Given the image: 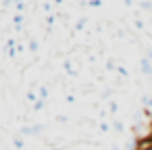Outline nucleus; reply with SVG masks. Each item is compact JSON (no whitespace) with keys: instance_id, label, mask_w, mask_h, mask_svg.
<instances>
[{"instance_id":"obj_1","label":"nucleus","mask_w":152,"mask_h":150,"mask_svg":"<svg viewBox=\"0 0 152 150\" xmlns=\"http://www.w3.org/2000/svg\"><path fill=\"white\" fill-rule=\"evenodd\" d=\"M140 67H142V73H144V75L152 77V63H150L146 56H142V61H140Z\"/></svg>"},{"instance_id":"obj_2","label":"nucleus","mask_w":152,"mask_h":150,"mask_svg":"<svg viewBox=\"0 0 152 150\" xmlns=\"http://www.w3.org/2000/svg\"><path fill=\"white\" fill-rule=\"evenodd\" d=\"M48 96V88H40V100H46Z\"/></svg>"},{"instance_id":"obj_3","label":"nucleus","mask_w":152,"mask_h":150,"mask_svg":"<svg viewBox=\"0 0 152 150\" xmlns=\"http://www.w3.org/2000/svg\"><path fill=\"white\" fill-rule=\"evenodd\" d=\"M44 108V100H36V104H34V110H42Z\"/></svg>"},{"instance_id":"obj_4","label":"nucleus","mask_w":152,"mask_h":150,"mask_svg":"<svg viewBox=\"0 0 152 150\" xmlns=\"http://www.w3.org/2000/svg\"><path fill=\"white\" fill-rule=\"evenodd\" d=\"M113 129H115V131H123V125H121V121H113Z\"/></svg>"},{"instance_id":"obj_5","label":"nucleus","mask_w":152,"mask_h":150,"mask_svg":"<svg viewBox=\"0 0 152 150\" xmlns=\"http://www.w3.org/2000/svg\"><path fill=\"white\" fill-rule=\"evenodd\" d=\"M29 50H34V52L38 50V42L36 40H29Z\"/></svg>"},{"instance_id":"obj_6","label":"nucleus","mask_w":152,"mask_h":150,"mask_svg":"<svg viewBox=\"0 0 152 150\" xmlns=\"http://www.w3.org/2000/svg\"><path fill=\"white\" fill-rule=\"evenodd\" d=\"M13 144H15L17 148H23V140H21V138H15V140H13Z\"/></svg>"},{"instance_id":"obj_7","label":"nucleus","mask_w":152,"mask_h":150,"mask_svg":"<svg viewBox=\"0 0 152 150\" xmlns=\"http://www.w3.org/2000/svg\"><path fill=\"white\" fill-rule=\"evenodd\" d=\"M110 94H113V90H110V88H106V92H102V96H100V98H102V100H104V98H108V96H110Z\"/></svg>"},{"instance_id":"obj_8","label":"nucleus","mask_w":152,"mask_h":150,"mask_svg":"<svg viewBox=\"0 0 152 150\" xmlns=\"http://www.w3.org/2000/svg\"><path fill=\"white\" fill-rule=\"evenodd\" d=\"M117 110H119V106H117V102H110V113H113V115H115V113H117Z\"/></svg>"},{"instance_id":"obj_9","label":"nucleus","mask_w":152,"mask_h":150,"mask_svg":"<svg viewBox=\"0 0 152 150\" xmlns=\"http://www.w3.org/2000/svg\"><path fill=\"white\" fill-rule=\"evenodd\" d=\"M142 9L148 11V9H152V4H150V2H142Z\"/></svg>"}]
</instances>
